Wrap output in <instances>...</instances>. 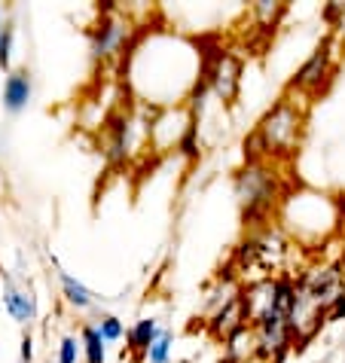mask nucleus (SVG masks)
<instances>
[{"instance_id":"dca6fc26","label":"nucleus","mask_w":345,"mask_h":363,"mask_svg":"<svg viewBox=\"0 0 345 363\" xmlns=\"http://www.w3.org/2000/svg\"><path fill=\"white\" fill-rule=\"evenodd\" d=\"M284 9H288L284 4H266V0H263V4L253 6V18H263L266 28H275V22L284 16Z\"/></svg>"},{"instance_id":"4be33fe9","label":"nucleus","mask_w":345,"mask_h":363,"mask_svg":"<svg viewBox=\"0 0 345 363\" xmlns=\"http://www.w3.org/2000/svg\"><path fill=\"white\" fill-rule=\"evenodd\" d=\"M0 28H4V25H0Z\"/></svg>"},{"instance_id":"f03ea898","label":"nucleus","mask_w":345,"mask_h":363,"mask_svg":"<svg viewBox=\"0 0 345 363\" xmlns=\"http://www.w3.org/2000/svg\"><path fill=\"white\" fill-rule=\"evenodd\" d=\"M236 193L241 201L245 223H260V220L272 211V201H275L278 189H275V177L266 171V165L248 162V168L236 177Z\"/></svg>"},{"instance_id":"4468645a","label":"nucleus","mask_w":345,"mask_h":363,"mask_svg":"<svg viewBox=\"0 0 345 363\" xmlns=\"http://www.w3.org/2000/svg\"><path fill=\"white\" fill-rule=\"evenodd\" d=\"M83 354H86V363H104L107 360L104 339H101L98 327H92V324L83 327Z\"/></svg>"},{"instance_id":"6ab92c4d","label":"nucleus","mask_w":345,"mask_h":363,"mask_svg":"<svg viewBox=\"0 0 345 363\" xmlns=\"http://www.w3.org/2000/svg\"><path fill=\"white\" fill-rule=\"evenodd\" d=\"M80 342L74 336H65L62 345H58V363H77V354H80Z\"/></svg>"},{"instance_id":"2eb2a0df","label":"nucleus","mask_w":345,"mask_h":363,"mask_svg":"<svg viewBox=\"0 0 345 363\" xmlns=\"http://www.w3.org/2000/svg\"><path fill=\"white\" fill-rule=\"evenodd\" d=\"M168 354H171V333L162 330L159 339H156L153 345H150V351H147V360H150V363H168Z\"/></svg>"},{"instance_id":"423d86ee","label":"nucleus","mask_w":345,"mask_h":363,"mask_svg":"<svg viewBox=\"0 0 345 363\" xmlns=\"http://www.w3.org/2000/svg\"><path fill=\"white\" fill-rule=\"evenodd\" d=\"M330 74H333V40H324V43L306 58V65L297 70V77L290 79V89L314 95V92H321L324 89V83L330 79Z\"/></svg>"},{"instance_id":"0eeeda50","label":"nucleus","mask_w":345,"mask_h":363,"mask_svg":"<svg viewBox=\"0 0 345 363\" xmlns=\"http://www.w3.org/2000/svg\"><path fill=\"white\" fill-rule=\"evenodd\" d=\"M241 311H245V324L253 330L266 315L275 308V278H260L241 290Z\"/></svg>"},{"instance_id":"aec40b11","label":"nucleus","mask_w":345,"mask_h":363,"mask_svg":"<svg viewBox=\"0 0 345 363\" xmlns=\"http://www.w3.org/2000/svg\"><path fill=\"white\" fill-rule=\"evenodd\" d=\"M342 318H345V294H339L327 308V320H342Z\"/></svg>"},{"instance_id":"7ed1b4c3","label":"nucleus","mask_w":345,"mask_h":363,"mask_svg":"<svg viewBox=\"0 0 345 363\" xmlns=\"http://www.w3.org/2000/svg\"><path fill=\"white\" fill-rule=\"evenodd\" d=\"M241 70H245V65H241V58L232 49H217L214 55H205L202 74H205L208 89L214 92V98L223 101V104H232L241 89Z\"/></svg>"},{"instance_id":"f3484780","label":"nucleus","mask_w":345,"mask_h":363,"mask_svg":"<svg viewBox=\"0 0 345 363\" xmlns=\"http://www.w3.org/2000/svg\"><path fill=\"white\" fill-rule=\"evenodd\" d=\"M98 333H101V339H104V342H119V339H123V320L114 318V315L101 318L98 320Z\"/></svg>"},{"instance_id":"6e6552de","label":"nucleus","mask_w":345,"mask_h":363,"mask_svg":"<svg viewBox=\"0 0 345 363\" xmlns=\"http://www.w3.org/2000/svg\"><path fill=\"white\" fill-rule=\"evenodd\" d=\"M241 327H248V324H245V311H241V299L229 302L226 308H220L217 315L208 320L211 336H214V339H223V342H226L229 336H236Z\"/></svg>"},{"instance_id":"a211bd4d","label":"nucleus","mask_w":345,"mask_h":363,"mask_svg":"<svg viewBox=\"0 0 345 363\" xmlns=\"http://www.w3.org/2000/svg\"><path fill=\"white\" fill-rule=\"evenodd\" d=\"M9 55H13V25L4 22L0 28V67H9Z\"/></svg>"},{"instance_id":"9d476101","label":"nucleus","mask_w":345,"mask_h":363,"mask_svg":"<svg viewBox=\"0 0 345 363\" xmlns=\"http://www.w3.org/2000/svg\"><path fill=\"white\" fill-rule=\"evenodd\" d=\"M4 306L6 311L13 315L18 324H31L37 318V306H34V296L28 290H18L13 281H6V290H4Z\"/></svg>"},{"instance_id":"412c9836","label":"nucleus","mask_w":345,"mask_h":363,"mask_svg":"<svg viewBox=\"0 0 345 363\" xmlns=\"http://www.w3.org/2000/svg\"><path fill=\"white\" fill-rule=\"evenodd\" d=\"M34 342H31V336H25L22 339V357H25V363H31V354H34Z\"/></svg>"},{"instance_id":"f8f14e48","label":"nucleus","mask_w":345,"mask_h":363,"mask_svg":"<svg viewBox=\"0 0 345 363\" xmlns=\"http://www.w3.org/2000/svg\"><path fill=\"white\" fill-rule=\"evenodd\" d=\"M159 333H162V327L156 324V320H150V318L138 320V324L128 330V348H131V354H147L150 345L159 339Z\"/></svg>"},{"instance_id":"1a4fd4ad","label":"nucleus","mask_w":345,"mask_h":363,"mask_svg":"<svg viewBox=\"0 0 345 363\" xmlns=\"http://www.w3.org/2000/svg\"><path fill=\"white\" fill-rule=\"evenodd\" d=\"M31 92H34V86H31L28 70H16V74H9L6 83H4V107L9 113H18V110L31 101Z\"/></svg>"},{"instance_id":"ddd939ff","label":"nucleus","mask_w":345,"mask_h":363,"mask_svg":"<svg viewBox=\"0 0 345 363\" xmlns=\"http://www.w3.org/2000/svg\"><path fill=\"white\" fill-rule=\"evenodd\" d=\"M62 290H65V299H67L74 308H92L95 296L89 294V287H83L77 278L65 275V272H62Z\"/></svg>"},{"instance_id":"9b49d317","label":"nucleus","mask_w":345,"mask_h":363,"mask_svg":"<svg viewBox=\"0 0 345 363\" xmlns=\"http://www.w3.org/2000/svg\"><path fill=\"white\" fill-rule=\"evenodd\" d=\"M248 357H257V336L251 327H241L226 339V363H245Z\"/></svg>"},{"instance_id":"20e7f679","label":"nucleus","mask_w":345,"mask_h":363,"mask_svg":"<svg viewBox=\"0 0 345 363\" xmlns=\"http://www.w3.org/2000/svg\"><path fill=\"white\" fill-rule=\"evenodd\" d=\"M128 37H131L128 22L116 16L114 4H107L101 22L92 28V34H89V43H92V58H95V62H110V58L123 55L126 46H128Z\"/></svg>"},{"instance_id":"39448f33","label":"nucleus","mask_w":345,"mask_h":363,"mask_svg":"<svg viewBox=\"0 0 345 363\" xmlns=\"http://www.w3.org/2000/svg\"><path fill=\"white\" fill-rule=\"evenodd\" d=\"M253 336H257V357L269 360V363H281V357L290 351L293 345V333H290V320L288 315H278L272 311L253 327Z\"/></svg>"},{"instance_id":"f257e3e1","label":"nucleus","mask_w":345,"mask_h":363,"mask_svg":"<svg viewBox=\"0 0 345 363\" xmlns=\"http://www.w3.org/2000/svg\"><path fill=\"white\" fill-rule=\"evenodd\" d=\"M302 123L306 113L293 104L290 98L275 101L263 119L253 128V135L245 140V156L248 162H263V159H275V156H290L300 144L302 135Z\"/></svg>"}]
</instances>
